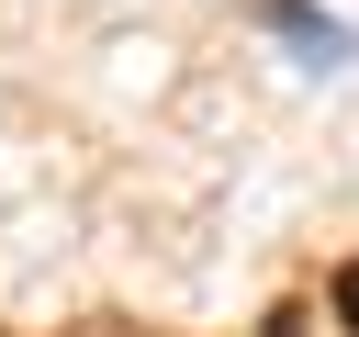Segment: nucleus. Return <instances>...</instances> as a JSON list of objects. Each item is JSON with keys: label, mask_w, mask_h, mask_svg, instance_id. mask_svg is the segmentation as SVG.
I'll use <instances>...</instances> for the list:
<instances>
[{"label": "nucleus", "mask_w": 359, "mask_h": 337, "mask_svg": "<svg viewBox=\"0 0 359 337\" xmlns=\"http://www.w3.org/2000/svg\"><path fill=\"white\" fill-rule=\"evenodd\" d=\"M337 303H348V315H359V270H348V281H337Z\"/></svg>", "instance_id": "nucleus-1"}]
</instances>
